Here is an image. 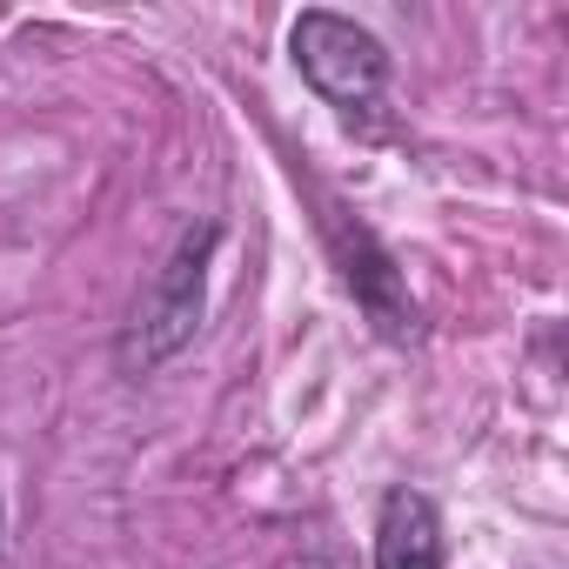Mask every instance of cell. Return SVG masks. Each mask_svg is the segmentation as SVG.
<instances>
[{
	"instance_id": "cell-1",
	"label": "cell",
	"mask_w": 569,
	"mask_h": 569,
	"mask_svg": "<svg viewBox=\"0 0 569 569\" xmlns=\"http://www.w3.org/2000/svg\"><path fill=\"white\" fill-rule=\"evenodd\" d=\"M214 248H221V221H188L168 248V261L154 268V281L134 296L128 309V329L114 342V362L128 382L168 369L194 336H201V316H208V268H214Z\"/></svg>"
},
{
	"instance_id": "cell-2",
	"label": "cell",
	"mask_w": 569,
	"mask_h": 569,
	"mask_svg": "<svg viewBox=\"0 0 569 569\" xmlns=\"http://www.w3.org/2000/svg\"><path fill=\"white\" fill-rule=\"evenodd\" d=\"M289 54H296V74H302L329 108H342V114L376 108L382 88H389V48H382L362 21H349V14H329V8L296 14Z\"/></svg>"
},
{
	"instance_id": "cell-3",
	"label": "cell",
	"mask_w": 569,
	"mask_h": 569,
	"mask_svg": "<svg viewBox=\"0 0 569 569\" xmlns=\"http://www.w3.org/2000/svg\"><path fill=\"white\" fill-rule=\"evenodd\" d=\"M329 241H336V261H342L349 296L362 302V316L376 322V336L409 342L416 336V302H409V281H402L396 254L376 241V228H362L349 208H336L329 214Z\"/></svg>"
},
{
	"instance_id": "cell-4",
	"label": "cell",
	"mask_w": 569,
	"mask_h": 569,
	"mask_svg": "<svg viewBox=\"0 0 569 569\" xmlns=\"http://www.w3.org/2000/svg\"><path fill=\"white\" fill-rule=\"evenodd\" d=\"M376 569H442V516L422 489H389L382 496Z\"/></svg>"
}]
</instances>
